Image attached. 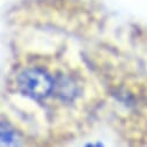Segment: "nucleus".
Instances as JSON below:
<instances>
[{
  "instance_id": "obj_1",
  "label": "nucleus",
  "mask_w": 147,
  "mask_h": 147,
  "mask_svg": "<svg viewBox=\"0 0 147 147\" xmlns=\"http://www.w3.org/2000/svg\"><path fill=\"white\" fill-rule=\"evenodd\" d=\"M18 86L23 95L32 100H43L52 92L53 80L45 71L30 68L19 76Z\"/></svg>"
},
{
  "instance_id": "obj_2",
  "label": "nucleus",
  "mask_w": 147,
  "mask_h": 147,
  "mask_svg": "<svg viewBox=\"0 0 147 147\" xmlns=\"http://www.w3.org/2000/svg\"><path fill=\"white\" fill-rule=\"evenodd\" d=\"M14 139H15L14 131L11 130L8 126L5 127V124L3 123V125H1V144L3 145H5V144L11 145V144H13L15 141Z\"/></svg>"
}]
</instances>
